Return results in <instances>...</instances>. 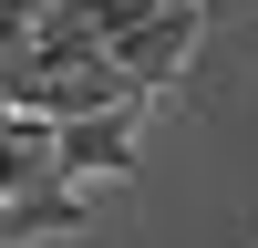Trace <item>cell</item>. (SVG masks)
I'll return each mask as SVG.
<instances>
[{
	"label": "cell",
	"instance_id": "3957f363",
	"mask_svg": "<svg viewBox=\"0 0 258 248\" xmlns=\"http://www.w3.org/2000/svg\"><path fill=\"white\" fill-rule=\"evenodd\" d=\"M62 11H73V21H83L93 41H124L135 21H155V11H176V0H62Z\"/></svg>",
	"mask_w": 258,
	"mask_h": 248
},
{
	"label": "cell",
	"instance_id": "7a4b0ae2",
	"mask_svg": "<svg viewBox=\"0 0 258 248\" xmlns=\"http://www.w3.org/2000/svg\"><path fill=\"white\" fill-rule=\"evenodd\" d=\"M135 114H145V103L73 114V124H62V176H124V165H135Z\"/></svg>",
	"mask_w": 258,
	"mask_h": 248
},
{
	"label": "cell",
	"instance_id": "6da1fadb",
	"mask_svg": "<svg viewBox=\"0 0 258 248\" xmlns=\"http://www.w3.org/2000/svg\"><path fill=\"white\" fill-rule=\"evenodd\" d=\"M197 31H207V0H176V11H155V21H135V31L114 41V62L145 83V93H165L176 83V62L197 52Z\"/></svg>",
	"mask_w": 258,
	"mask_h": 248
}]
</instances>
